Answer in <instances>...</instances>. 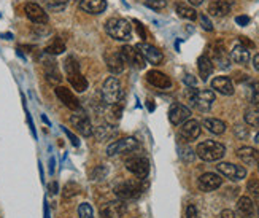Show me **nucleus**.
<instances>
[{
    "label": "nucleus",
    "mask_w": 259,
    "mask_h": 218,
    "mask_svg": "<svg viewBox=\"0 0 259 218\" xmlns=\"http://www.w3.org/2000/svg\"><path fill=\"white\" fill-rule=\"evenodd\" d=\"M217 169L221 175H224L232 181H240L246 177V169L243 166H237L232 163H220Z\"/></svg>",
    "instance_id": "11"
},
{
    "label": "nucleus",
    "mask_w": 259,
    "mask_h": 218,
    "mask_svg": "<svg viewBox=\"0 0 259 218\" xmlns=\"http://www.w3.org/2000/svg\"><path fill=\"white\" fill-rule=\"evenodd\" d=\"M145 191V185L142 178H131L118 183L115 187V194L121 201H134L139 199L142 196V193Z\"/></svg>",
    "instance_id": "4"
},
{
    "label": "nucleus",
    "mask_w": 259,
    "mask_h": 218,
    "mask_svg": "<svg viewBox=\"0 0 259 218\" xmlns=\"http://www.w3.org/2000/svg\"><path fill=\"white\" fill-rule=\"evenodd\" d=\"M105 32L118 42H129L132 39V26L124 18H110L105 22Z\"/></svg>",
    "instance_id": "2"
},
{
    "label": "nucleus",
    "mask_w": 259,
    "mask_h": 218,
    "mask_svg": "<svg viewBox=\"0 0 259 218\" xmlns=\"http://www.w3.org/2000/svg\"><path fill=\"white\" fill-rule=\"evenodd\" d=\"M65 72H67V80L72 85V88L76 91V93H84L88 89L89 83L86 77H83L81 70H80V62L76 61L75 56H69L64 62Z\"/></svg>",
    "instance_id": "1"
},
{
    "label": "nucleus",
    "mask_w": 259,
    "mask_h": 218,
    "mask_svg": "<svg viewBox=\"0 0 259 218\" xmlns=\"http://www.w3.org/2000/svg\"><path fill=\"white\" fill-rule=\"evenodd\" d=\"M139 148V140L135 137H122L119 140L111 142L107 147V155L108 156H116L122 153H132Z\"/></svg>",
    "instance_id": "8"
},
{
    "label": "nucleus",
    "mask_w": 259,
    "mask_h": 218,
    "mask_svg": "<svg viewBox=\"0 0 259 218\" xmlns=\"http://www.w3.org/2000/svg\"><path fill=\"white\" fill-rule=\"evenodd\" d=\"M223 185V178L218 174H213V172H207V174H202L197 180V187L200 191L210 193L215 191Z\"/></svg>",
    "instance_id": "17"
},
{
    "label": "nucleus",
    "mask_w": 259,
    "mask_h": 218,
    "mask_svg": "<svg viewBox=\"0 0 259 218\" xmlns=\"http://www.w3.org/2000/svg\"><path fill=\"white\" fill-rule=\"evenodd\" d=\"M145 5L148 8H151V10H162L167 5V2H165V0H146Z\"/></svg>",
    "instance_id": "39"
},
{
    "label": "nucleus",
    "mask_w": 259,
    "mask_h": 218,
    "mask_svg": "<svg viewBox=\"0 0 259 218\" xmlns=\"http://www.w3.org/2000/svg\"><path fill=\"white\" fill-rule=\"evenodd\" d=\"M126 212H127V207L124 201H121V199L107 202L100 207V215H102V218H121Z\"/></svg>",
    "instance_id": "19"
},
{
    "label": "nucleus",
    "mask_w": 259,
    "mask_h": 218,
    "mask_svg": "<svg viewBox=\"0 0 259 218\" xmlns=\"http://www.w3.org/2000/svg\"><path fill=\"white\" fill-rule=\"evenodd\" d=\"M197 68H199L200 80H202V82H207L208 77L213 74V68H215V65H213L208 54H202L199 57V59H197Z\"/></svg>",
    "instance_id": "28"
},
{
    "label": "nucleus",
    "mask_w": 259,
    "mask_h": 218,
    "mask_svg": "<svg viewBox=\"0 0 259 218\" xmlns=\"http://www.w3.org/2000/svg\"><path fill=\"white\" fill-rule=\"evenodd\" d=\"M70 123L76 129V132H80L84 137H91L94 134L93 124H91V121H89V118L86 117V113H83V112H78L76 115H72Z\"/></svg>",
    "instance_id": "15"
},
{
    "label": "nucleus",
    "mask_w": 259,
    "mask_h": 218,
    "mask_svg": "<svg viewBox=\"0 0 259 218\" xmlns=\"http://www.w3.org/2000/svg\"><path fill=\"white\" fill-rule=\"evenodd\" d=\"M231 61H234L235 64H240L245 65L250 62V50L245 48L243 45H235L231 51Z\"/></svg>",
    "instance_id": "29"
},
{
    "label": "nucleus",
    "mask_w": 259,
    "mask_h": 218,
    "mask_svg": "<svg viewBox=\"0 0 259 218\" xmlns=\"http://www.w3.org/2000/svg\"><path fill=\"white\" fill-rule=\"evenodd\" d=\"M186 96L191 102V105L196 107L200 112H208L217 99L215 93H213L211 89H196L194 86L188 89Z\"/></svg>",
    "instance_id": "5"
},
{
    "label": "nucleus",
    "mask_w": 259,
    "mask_h": 218,
    "mask_svg": "<svg viewBox=\"0 0 259 218\" xmlns=\"http://www.w3.org/2000/svg\"><path fill=\"white\" fill-rule=\"evenodd\" d=\"M191 120V108L183 104H172L168 108V121L174 126H180L185 121Z\"/></svg>",
    "instance_id": "16"
},
{
    "label": "nucleus",
    "mask_w": 259,
    "mask_h": 218,
    "mask_svg": "<svg viewBox=\"0 0 259 218\" xmlns=\"http://www.w3.org/2000/svg\"><path fill=\"white\" fill-rule=\"evenodd\" d=\"M80 10L89 15H100L107 10L105 0H80Z\"/></svg>",
    "instance_id": "26"
},
{
    "label": "nucleus",
    "mask_w": 259,
    "mask_h": 218,
    "mask_svg": "<svg viewBox=\"0 0 259 218\" xmlns=\"http://www.w3.org/2000/svg\"><path fill=\"white\" fill-rule=\"evenodd\" d=\"M231 4L228 0H213V2L208 5V13L211 16H217V18H223V16H228L231 13Z\"/></svg>",
    "instance_id": "27"
},
{
    "label": "nucleus",
    "mask_w": 259,
    "mask_h": 218,
    "mask_svg": "<svg viewBox=\"0 0 259 218\" xmlns=\"http://www.w3.org/2000/svg\"><path fill=\"white\" fill-rule=\"evenodd\" d=\"M78 216L80 218H94V210L91 207V204H88V202L80 204V207H78Z\"/></svg>",
    "instance_id": "38"
},
{
    "label": "nucleus",
    "mask_w": 259,
    "mask_h": 218,
    "mask_svg": "<svg viewBox=\"0 0 259 218\" xmlns=\"http://www.w3.org/2000/svg\"><path fill=\"white\" fill-rule=\"evenodd\" d=\"M185 216H186V218H200L199 210H197V207H196L194 204H189V205H188Z\"/></svg>",
    "instance_id": "42"
},
{
    "label": "nucleus",
    "mask_w": 259,
    "mask_h": 218,
    "mask_svg": "<svg viewBox=\"0 0 259 218\" xmlns=\"http://www.w3.org/2000/svg\"><path fill=\"white\" fill-rule=\"evenodd\" d=\"M211 88L223 96H232L235 91L232 80L229 77H215L211 80Z\"/></svg>",
    "instance_id": "23"
},
{
    "label": "nucleus",
    "mask_w": 259,
    "mask_h": 218,
    "mask_svg": "<svg viewBox=\"0 0 259 218\" xmlns=\"http://www.w3.org/2000/svg\"><path fill=\"white\" fill-rule=\"evenodd\" d=\"M253 65H254V68L259 72V53L253 57Z\"/></svg>",
    "instance_id": "51"
},
{
    "label": "nucleus",
    "mask_w": 259,
    "mask_h": 218,
    "mask_svg": "<svg viewBox=\"0 0 259 218\" xmlns=\"http://www.w3.org/2000/svg\"><path fill=\"white\" fill-rule=\"evenodd\" d=\"M33 2H35V4H37V2H41V4H48L50 0H33Z\"/></svg>",
    "instance_id": "53"
},
{
    "label": "nucleus",
    "mask_w": 259,
    "mask_h": 218,
    "mask_svg": "<svg viewBox=\"0 0 259 218\" xmlns=\"http://www.w3.org/2000/svg\"><path fill=\"white\" fill-rule=\"evenodd\" d=\"M237 156L246 166H257L259 164V150L253 147H242L237 150Z\"/></svg>",
    "instance_id": "25"
},
{
    "label": "nucleus",
    "mask_w": 259,
    "mask_h": 218,
    "mask_svg": "<svg viewBox=\"0 0 259 218\" xmlns=\"http://www.w3.org/2000/svg\"><path fill=\"white\" fill-rule=\"evenodd\" d=\"M175 11H177V15L180 18H183V19H188V21H196L197 19V11L193 7L186 5V4H177Z\"/></svg>",
    "instance_id": "31"
},
{
    "label": "nucleus",
    "mask_w": 259,
    "mask_h": 218,
    "mask_svg": "<svg viewBox=\"0 0 259 218\" xmlns=\"http://www.w3.org/2000/svg\"><path fill=\"white\" fill-rule=\"evenodd\" d=\"M58 190H59V188H58V183L53 181L51 185H50V193H51V194H56V193H58Z\"/></svg>",
    "instance_id": "50"
},
{
    "label": "nucleus",
    "mask_w": 259,
    "mask_h": 218,
    "mask_svg": "<svg viewBox=\"0 0 259 218\" xmlns=\"http://www.w3.org/2000/svg\"><path fill=\"white\" fill-rule=\"evenodd\" d=\"M248 100L253 105H259V82H254L250 85L248 89Z\"/></svg>",
    "instance_id": "36"
},
{
    "label": "nucleus",
    "mask_w": 259,
    "mask_h": 218,
    "mask_svg": "<svg viewBox=\"0 0 259 218\" xmlns=\"http://www.w3.org/2000/svg\"><path fill=\"white\" fill-rule=\"evenodd\" d=\"M146 82L150 85H153L154 88L159 89H168L172 86V80L170 77H167L165 74L159 72V70H150L146 74Z\"/></svg>",
    "instance_id": "21"
},
{
    "label": "nucleus",
    "mask_w": 259,
    "mask_h": 218,
    "mask_svg": "<svg viewBox=\"0 0 259 218\" xmlns=\"http://www.w3.org/2000/svg\"><path fill=\"white\" fill-rule=\"evenodd\" d=\"M124 164H126V169L137 178L145 180L150 174V161H148V158L143 155H132L126 158Z\"/></svg>",
    "instance_id": "7"
},
{
    "label": "nucleus",
    "mask_w": 259,
    "mask_h": 218,
    "mask_svg": "<svg viewBox=\"0 0 259 218\" xmlns=\"http://www.w3.org/2000/svg\"><path fill=\"white\" fill-rule=\"evenodd\" d=\"M182 128L178 131V139L182 142H193L200 135V123L196 120H188L183 124H180Z\"/></svg>",
    "instance_id": "9"
},
{
    "label": "nucleus",
    "mask_w": 259,
    "mask_h": 218,
    "mask_svg": "<svg viewBox=\"0 0 259 218\" xmlns=\"http://www.w3.org/2000/svg\"><path fill=\"white\" fill-rule=\"evenodd\" d=\"M80 193H81V187L78 185V183H75V181H69L65 185V188H64L62 196H64V199H70V198L76 196V194H80Z\"/></svg>",
    "instance_id": "34"
},
{
    "label": "nucleus",
    "mask_w": 259,
    "mask_h": 218,
    "mask_svg": "<svg viewBox=\"0 0 259 218\" xmlns=\"http://www.w3.org/2000/svg\"><path fill=\"white\" fill-rule=\"evenodd\" d=\"M105 175H107V169H105L104 166H97V167L93 170L91 178H93V180H102Z\"/></svg>",
    "instance_id": "40"
},
{
    "label": "nucleus",
    "mask_w": 259,
    "mask_h": 218,
    "mask_svg": "<svg viewBox=\"0 0 259 218\" xmlns=\"http://www.w3.org/2000/svg\"><path fill=\"white\" fill-rule=\"evenodd\" d=\"M100 96H102V100L105 102L107 105H115V104H118V102H122L124 93H122L119 80L115 78V77H108L104 82L102 91H100Z\"/></svg>",
    "instance_id": "6"
},
{
    "label": "nucleus",
    "mask_w": 259,
    "mask_h": 218,
    "mask_svg": "<svg viewBox=\"0 0 259 218\" xmlns=\"http://www.w3.org/2000/svg\"><path fill=\"white\" fill-rule=\"evenodd\" d=\"M221 218H237V215H235L234 210H229V209H224L221 213H220Z\"/></svg>",
    "instance_id": "48"
},
{
    "label": "nucleus",
    "mask_w": 259,
    "mask_h": 218,
    "mask_svg": "<svg viewBox=\"0 0 259 218\" xmlns=\"http://www.w3.org/2000/svg\"><path fill=\"white\" fill-rule=\"evenodd\" d=\"M65 51V43L62 39L59 37H54L53 42L47 47V50H45V53L47 54H51V56H56V54H62Z\"/></svg>",
    "instance_id": "32"
},
{
    "label": "nucleus",
    "mask_w": 259,
    "mask_h": 218,
    "mask_svg": "<svg viewBox=\"0 0 259 218\" xmlns=\"http://www.w3.org/2000/svg\"><path fill=\"white\" fill-rule=\"evenodd\" d=\"M246 190H248L250 196H253L259 202V180L257 178H250L246 183Z\"/></svg>",
    "instance_id": "37"
},
{
    "label": "nucleus",
    "mask_w": 259,
    "mask_h": 218,
    "mask_svg": "<svg viewBox=\"0 0 259 218\" xmlns=\"http://www.w3.org/2000/svg\"><path fill=\"white\" fill-rule=\"evenodd\" d=\"M105 64H107V68L111 72V74H122L126 70V61L122 54L118 51H111V53H107L105 54Z\"/></svg>",
    "instance_id": "20"
},
{
    "label": "nucleus",
    "mask_w": 259,
    "mask_h": 218,
    "mask_svg": "<svg viewBox=\"0 0 259 218\" xmlns=\"http://www.w3.org/2000/svg\"><path fill=\"white\" fill-rule=\"evenodd\" d=\"M199 19H200V26H202V29L207 30V32H211V30H213V24H211V21L208 19L207 15L202 13V15L199 16Z\"/></svg>",
    "instance_id": "41"
},
{
    "label": "nucleus",
    "mask_w": 259,
    "mask_h": 218,
    "mask_svg": "<svg viewBox=\"0 0 259 218\" xmlns=\"http://www.w3.org/2000/svg\"><path fill=\"white\" fill-rule=\"evenodd\" d=\"M211 62L217 64L220 68H229L231 67V56L228 54L226 48H224L223 42H217L215 45H211Z\"/></svg>",
    "instance_id": "13"
},
{
    "label": "nucleus",
    "mask_w": 259,
    "mask_h": 218,
    "mask_svg": "<svg viewBox=\"0 0 259 218\" xmlns=\"http://www.w3.org/2000/svg\"><path fill=\"white\" fill-rule=\"evenodd\" d=\"M135 48L142 53V56L145 57L146 62H150L153 65H159L162 62V59H164V54L157 50L154 45L142 42V43H137V47H135Z\"/></svg>",
    "instance_id": "14"
},
{
    "label": "nucleus",
    "mask_w": 259,
    "mask_h": 218,
    "mask_svg": "<svg viewBox=\"0 0 259 218\" xmlns=\"http://www.w3.org/2000/svg\"><path fill=\"white\" fill-rule=\"evenodd\" d=\"M235 22H237L239 26H246L250 22V18L248 16H237L235 18Z\"/></svg>",
    "instance_id": "49"
},
{
    "label": "nucleus",
    "mask_w": 259,
    "mask_h": 218,
    "mask_svg": "<svg viewBox=\"0 0 259 218\" xmlns=\"http://www.w3.org/2000/svg\"><path fill=\"white\" fill-rule=\"evenodd\" d=\"M67 2H69V0H50L48 5L51 10H64Z\"/></svg>",
    "instance_id": "43"
},
{
    "label": "nucleus",
    "mask_w": 259,
    "mask_h": 218,
    "mask_svg": "<svg viewBox=\"0 0 259 218\" xmlns=\"http://www.w3.org/2000/svg\"><path fill=\"white\" fill-rule=\"evenodd\" d=\"M134 24H135V29L139 30V35H140L142 39H146V33H145V29H143V26H142V22H140V21H134Z\"/></svg>",
    "instance_id": "47"
},
{
    "label": "nucleus",
    "mask_w": 259,
    "mask_h": 218,
    "mask_svg": "<svg viewBox=\"0 0 259 218\" xmlns=\"http://www.w3.org/2000/svg\"><path fill=\"white\" fill-rule=\"evenodd\" d=\"M204 126L207 128L208 132L215 134V135H221V134L226 132V123L218 120V118H205Z\"/></svg>",
    "instance_id": "30"
},
{
    "label": "nucleus",
    "mask_w": 259,
    "mask_h": 218,
    "mask_svg": "<svg viewBox=\"0 0 259 218\" xmlns=\"http://www.w3.org/2000/svg\"><path fill=\"white\" fill-rule=\"evenodd\" d=\"M119 53L122 54V57H124L126 64L132 65L134 68H137V70H142V68H145L146 61H145V57L142 56V53H140L137 48H134V47H129V45H126V47H122V48L119 50Z\"/></svg>",
    "instance_id": "12"
},
{
    "label": "nucleus",
    "mask_w": 259,
    "mask_h": 218,
    "mask_svg": "<svg viewBox=\"0 0 259 218\" xmlns=\"http://www.w3.org/2000/svg\"><path fill=\"white\" fill-rule=\"evenodd\" d=\"M254 142L259 145V132H257V134H256V137H254Z\"/></svg>",
    "instance_id": "54"
},
{
    "label": "nucleus",
    "mask_w": 259,
    "mask_h": 218,
    "mask_svg": "<svg viewBox=\"0 0 259 218\" xmlns=\"http://www.w3.org/2000/svg\"><path fill=\"white\" fill-rule=\"evenodd\" d=\"M224 155H226V147L217 140H204L196 148V156H199L205 163L220 161Z\"/></svg>",
    "instance_id": "3"
},
{
    "label": "nucleus",
    "mask_w": 259,
    "mask_h": 218,
    "mask_svg": "<svg viewBox=\"0 0 259 218\" xmlns=\"http://www.w3.org/2000/svg\"><path fill=\"white\" fill-rule=\"evenodd\" d=\"M183 82H185V85H188V86H196L197 80L194 78V75H185Z\"/></svg>",
    "instance_id": "44"
},
{
    "label": "nucleus",
    "mask_w": 259,
    "mask_h": 218,
    "mask_svg": "<svg viewBox=\"0 0 259 218\" xmlns=\"http://www.w3.org/2000/svg\"><path fill=\"white\" fill-rule=\"evenodd\" d=\"M189 4H191V5H194V7H199V5L204 4V0H189Z\"/></svg>",
    "instance_id": "52"
},
{
    "label": "nucleus",
    "mask_w": 259,
    "mask_h": 218,
    "mask_svg": "<svg viewBox=\"0 0 259 218\" xmlns=\"http://www.w3.org/2000/svg\"><path fill=\"white\" fill-rule=\"evenodd\" d=\"M243 120H245V123L248 124V126H253V128H259V105H254V107L246 110Z\"/></svg>",
    "instance_id": "33"
},
{
    "label": "nucleus",
    "mask_w": 259,
    "mask_h": 218,
    "mask_svg": "<svg viewBox=\"0 0 259 218\" xmlns=\"http://www.w3.org/2000/svg\"><path fill=\"white\" fill-rule=\"evenodd\" d=\"M43 68H45V77H47L48 83L51 85H58L62 82V75L58 68V64H56L54 59L51 57H47V61H43Z\"/></svg>",
    "instance_id": "22"
},
{
    "label": "nucleus",
    "mask_w": 259,
    "mask_h": 218,
    "mask_svg": "<svg viewBox=\"0 0 259 218\" xmlns=\"http://www.w3.org/2000/svg\"><path fill=\"white\" fill-rule=\"evenodd\" d=\"M256 213V205L253 202L251 198L248 196H242L239 201H237V216L240 218H253Z\"/></svg>",
    "instance_id": "24"
},
{
    "label": "nucleus",
    "mask_w": 259,
    "mask_h": 218,
    "mask_svg": "<svg viewBox=\"0 0 259 218\" xmlns=\"http://www.w3.org/2000/svg\"><path fill=\"white\" fill-rule=\"evenodd\" d=\"M178 155L185 163H193L194 158H196V153L193 152V148H191V147H182V145H180L178 147Z\"/></svg>",
    "instance_id": "35"
},
{
    "label": "nucleus",
    "mask_w": 259,
    "mask_h": 218,
    "mask_svg": "<svg viewBox=\"0 0 259 218\" xmlns=\"http://www.w3.org/2000/svg\"><path fill=\"white\" fill-rule=\"evenodd\" d=\"M62 129H64V132L67 134V137H69V139L72 140V143L75 145V147H78V145H80V142H78V139H76V137L69 131V129H67V128H64V126H62Z\"/></svg>",
    "instance_id": "46"
},
{
    "label": "nucleus",
    "mask_w": 259,
    "mask_h": 218,
    "mask_svg": "<svg viewBox=\"0 0 259 218\" xmlns=\"http://www.w3.org/2000/svg\"><path fill=\"white\" fill-rule=\"evenodd\" d=\"M239 42H240V45H243L245 48H254V43L251 42V40H248L246 37H239Z\"/></svg>",
    "instance_id": "45"
},
{
    "label": "nucleus",
    "mask_w": 259,
    "mask_h": 218,
    "mask_svg": "<svg viewBox=\"0 0 259 218\" xmlns=\"http://www.w3.org/2000/svg\"><path fill=\"white\" fill-rule=\"evenodd\" d=\"M54 93L56 96H58V99L62 102V104L67 107V108H70L72 112H81L83 107L80 104V100L76 99V96L72 93V91L69 88H65V86H58L54 89Z\"/></svg>",
    "instance_id": "10"
},
{
    "label": "nucleus",
    "mask_w": 259,
    "mask_h": 218,
    "mask_svg": "<svg viewBox=\"0 0 259 218\" xmlns=\"http://www.w3.org/2000/svg\"><path fill=\"white\" fill-rule=\"evenodd\" d=\"M24 13L26 16L33 22V24H47L48 22V13L45 11L38 4L35 2H29L24 5Z\"/></svg>",
    "instance_id": "18"
}]
</instances>
